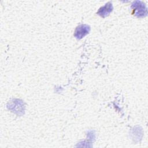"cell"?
I'll use <instances>...</instances> for the list:
<instances>
[{"label": "cell", "mask_w": 148, "mask_h": 148, "mask_svg": "<svg viewBox=\"0 0 148 148\" xmlns=\"http://www.w3.org/2000/svg\"><path fill=\"white\" fill-rule=\"evenodd\" d=\"M131 8L133 10V14L138 17H145L147 15V8L145 4L142 1L134 2L132 3Z\"/></svg>", "instance_id": "obj_1"}, {"label": "cell", "mask_w": 148, "mask_h": 148, "mask_svg": "<svg viewBox=\"0 0 148 148\" xmlns=\"http://www.w3.org/2000/svg\"><path fill=\"white\" fill-rule=\"evenodd\" d=\"M90 30L89 25L86 24H81L76 27L74 32V36L76 38L80 39L87 35Z\"/></svg>", "instance_id": "obj_2"}, {"label": "cell", "mask_w": 148, "mask_h": 148, "mask_svg": "<svg viewBox=\"0 0 148 148\" xmlns=\"http://www.w3.org/2000/svg\"><path fill=\"white\" fill-rule=\"evenodd\" d=\"M113 10V5L110 2L106 3L103 6L100 8L97 12V14L102 17L108 16Z\"/></svg>", "instance_id": "obj_3"}]
</instances>
